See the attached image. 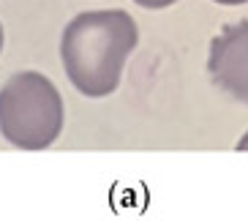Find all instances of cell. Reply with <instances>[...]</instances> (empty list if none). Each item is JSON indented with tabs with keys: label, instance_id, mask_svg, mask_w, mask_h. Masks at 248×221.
<instances>
[{
	"label": "cell",
	"instance_id": "cell-1",
	"mask_svg": "<svg viewBox=\"0 0 248 221\" xmlns=\"http://www.w3.org/2000/svg\"><path fill=\"white\" fill-rule=\"evenodd\" d=\"M137 22L125 11H88L63 33L60 58L71 85L90 98L109 96L137 47Z\"/></svg>",
	"mask_w": 248,
	"mask_h": 221
},
{
	"label": "cell",
	"instance_id": "cell-2",
	"mask_svg": "<svg viewBox=\"0 0 248 221\" xmlns=\"http://www.w3.org/2000/svg\"><path fill=\"white\" fill-rule=\"evenodd\" d=\"M63 128V98L46 77L22 71L0 90V131L22 150H44Z\"/></svg>",
	"mask_w": 248,
	"mask_h": 221
},
{
	"label": "cell",
	"instance_id": "cell-5",
	"mask_svg": "<svg viewBox=\"0 0 248 221\" xmlns=\"http://www.w3.org/2000/svg\"><path fill=\"white\" fill-rule=\"evenodd\" d=\"M221 6H240V3H248V0H216Z\"/></svg>",
	"mask_w": 248,
	"mask_h": 221
},
{
	"label": "cell",
	"instance_id": "cell-4",
	"mask_svg": "<svg viewBox=\"0 0 248 221\" xmlns=\"http://www.w3.org/2000/svg\"><path fill=\"white\" fill-rule=\"evenodd\" d=\"M137 6H142V8H167V6H172L175 0H134Z\"/></svg>",
	"mask_w": 248,
	"mask_h": 221
},
{
	"label": "cell",
	"instance_id": "cell-7",
	"mask_svg": "<svg viewBox=\"0 0 248 221\" xmlns=\"http://www.w3.org/2000/svg\"><path fill=\"white\" fill-rule=\"evenodd\" d=\"M0 49H3V28H0Z\"/></svg>",
	"mask_w": 248,
	"mask_h": 221
},
{
	"label": "cell",
	"instance_id": "cell-3",
	"mask_svg": "<svg viewBox=\"0 0 248 221\" xmlns=\"http://www.w3.org/2000/svg\"><path fill=\"white\" fill-rule=\"evenodd\" d=\"M207 71L224 93L248 104V19L226 25L213 38Z\"/></svg>",
	"mask_w": 248,
	"mask_h": 221
},
{
	"label": "cell",
	"instance_id": "cell-6",
	"mask_svg": "<svg viewBox=\"0 0 248 221\" xmlns=\"http://www.w3.org/2000/svg\"><path fill=\"white\" fill-rule=\"evenodd\" d=\"M237 150H248V134H246V137H243L240 142H237Z\"/></svg>",
	"mask_w": 248,
	"mask_h": 221
}]
</instances>
